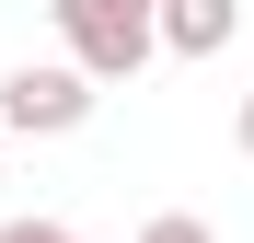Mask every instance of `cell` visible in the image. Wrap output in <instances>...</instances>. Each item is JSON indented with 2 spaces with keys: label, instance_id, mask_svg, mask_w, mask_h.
<instances>
[{
  "label": "cell",
  "instance_id": "1",
  "mask_svg": "<svg viewBox=\"0 0 254 243\" xmlns=\"http://www.w3.org/2000/svg\"><path fill=\"white\" fill-rule=\"evenodd\" d=\"M47 12H58V47L93 81H139L162 58V0H47Z\"/></svg>",
  "mask_w": 254,
  "mask_h": 243
},
{
  "label": "cell",
  "instance_id": "4",
  "mask_svg": "<svg viewBox=\"0 0 254 243\" xmlns=\"http://www.w3.org/2000/svg\"><path fill=\"white\" fill-rule=\"evenodd\" d=\"M139 243H220V232H208V220H196V209H162V220H150V232H139Z\"/></svg>",
  "mask_w": 254,
  "mask_h": 243
},
{
  "label": "cell",
  "instance_id": "6",
  "mask_svg": "<svg viewBox=\"0 0 254 243\" xmlns=\"http://www.w3.org/2000/svg\"><path fill=\"white\" fill-rule=\"evenodd\" d=\"M231 151H243V162H254V93H243V116H231Z\"/></svg>",
  "mask_w": 254,
  "mask_h": 243
},
{
  "label": "cell",
  "instance_id": "2",
  "mask_svg": "<svg viewBox=\"0 0 254 243\" xmlns=\"http://www.w3.org/2000/svg\"><path fill=\"white\" fill-rule=\"evenodd\" d=\"M93 104H104V81L81 70V58H23L12 81H0L12 139H69V128H93Z\"/></svg>",
  "mask_w": 254,
  "mask_h": 243
},
{
  "label": "cell",
  "instance_id": "7",
  "mask_svg": "<svg viewBox=\"0 0 254 243\" xmlns=\"http://www.w3.org/2000/svg\"><path fill=\"white\" fill-rule=\"evenodd\" d=\"M0 151H12V116H0Z\"/></svg>",
  "mask_w": 254,
  "mask_h": 243
},
{
  "label": "cell",
  "instance_id": "3",
  "mask_svg": "<svg viewBox=\"0 0 254 243\" xmlns=\"http://www.w3.org/2000/svg\"><path fill=\"white\" fill-rule=\"evenodd\" d=\"M243 35V0H162V58H220Z\"/></svg>",
  "mask_w": 254,
  "mask_h": 243
},
{
  "label": "cell",
  "instance_id": "5",
  "mask_svg": "<svg viewBox=\"0 0 254 243\" xmlns=\"http://www.w3.org/2000/svg\"><path fill=\"white\" fill-rule=\"evenodd\" d=\"M0 243H81L69 220H0Z\"/></svg>",
  "mask_w": 254,
  "mask_h": 243
}]
</instances>
